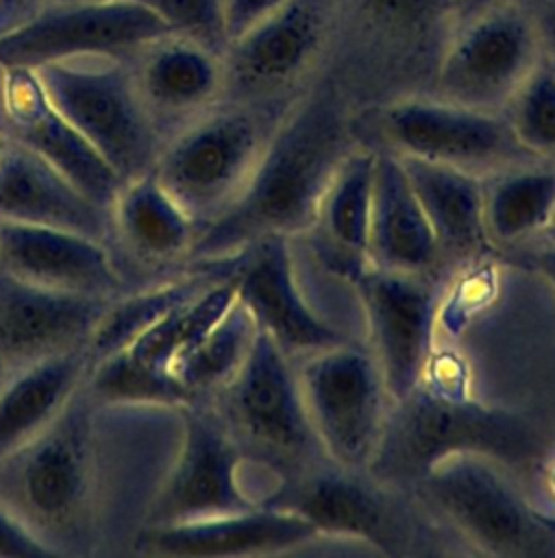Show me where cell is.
<instances>
[{
    "label": "cell",
    "instance_id": "1",
    "mask_svg": "<svg viewBox=\"0 0 555 558\" xmlns=\"http://www.w3.org/2000/svg\"><path fill=\"white\" fill-rule=\"evenodd\" d=\"M185 405L120 403L85 379L26 445L0 458V508L52 558H124L178 453Z\"/></svg>",
    "mask_w": 555,
    "mask_h": 558
},
{
    "label": "cell",
    "instance_id": "2",
    "mask_svg": "<svg viewBox=\"0 0 555 558\" xmlns=\"http://www.w3.org/2000/svg\"><path fill=\"white\" fill-rule=\"evenodd\" d=\"M357 144V120L329 94L285 107L248 183L198 231L187 264L233 257L266 235L309 231L329 181Z\"/></svg>",
    "mask_w": 555,
    "mask_h": 558
},
{
    "label": "cell",
    "instance_id": "3",
    "mask_svg": "<svg viewBox=\"0 0 555 558\" xmlns=\"http://www.w3.org/2000/svg\"><path fill=\"white\" fill-rule=\"evenodd\" d=\"M457 453H481L507 469H520L546 453V436L527 414L418 384L390 401L366 471L387 486L407 490L440 460Z\"/></svg>",
    "mask_w": 555,
    "mask_h": 558
},
{
    "label": "cell",
    "instance_id": "4",
    "mask_svg": "<svg viewBox=\"0 0 555 558\" xmlns=\"http://www.w3.org/2000/svg\"><path fill=\"white\" fill-rule=\"evenodd\" d=\"M283 111L279 102L220 100L163 144L152 174L198 231L239 196Z\"/></svg>",
    "mask_w": 555,
    "mask_h": 558
},
{
    "label": "cell",
    "instance_id": "5",
    "mask_svg": "<svg viewBox=\"0 0 555 558\" xmlns=\"http://www.w3.org/2000/svg\"><path fill=\"white\" fill-rule=\"evenodd\" d=\"M205 403L235 440L244 462L281 480L326 458L309 423L294 360L261 329L239 371Z\"/></svg>",
    "mask_w": 555,
    "mask_h": 558
},
{
    "label": "cell",
    "instance_id": "6",
    "mask_svg": "<svg viewBox=\"0 0 555 558\" xmlns=\"http://www.w3.org/2000/svg\"><path fill=\"white\" fill-rule=\"evenodd\" d=\"M505 469L481 453H457L431 466L407 493L418 508L485 556H555V532L527 504Z\"/></svg>",
    "mask_w": 555,
    "mask_h": 558
},
{
    "label": "cell",
    "instance_id": "7",
    "mask_svg": "<svg viewBox=\"0 0 555 558\" xmlns=\"http://www.w3.org/2000/svg\"><path fill=\"white\" fill-rule=\"evenodd\" d=\"M52 105L122 181L152 172L163 137L146 113L124 57L81 54L35 68Z\"/></svg>",
    "mask_w": 555,
    "mask_h": 558
},
{
    "label": "cell",
    "instance_id": "8",
    "mask_svg": "<svg viewBox=\"0 0 555 558\" xmlns=\"http://www.w3.org/2000/svg\"><path fill=\"white\" fill-rule=\"evenodd\" d=\"M261 504L292 510L320 536L372 545L387 556H407L418 543V517L407 490L374 480L368 471L344 469L329 458L281 480Z\"/></svg>",
    "mask_w": 555,
    "mask_h": 558
},
{
    "label": "cell",
    "instance_id": "9",
    "mask_svg": "<svg viewBox=\"0 0 555 558\" xmlns=\"http://www.w3.org/2000/svg\"><path fill=\"white\" fill-rule=\"evenodd\" d=\"M544 57L538 22L514 0H503L453 24L435 65L433 96L505 113Z\"/></svg>",
    "mask_w": 555,
    "mask_h": 558
},
{
    "label": "cell",
    "instance_id": "10",
    "mask_svg": "<svg viewBox=\"0 0 555 558\" xmlns=\"http://www.w3.org/2000/svg\"><path fill=\"white\" fill-rule=\"evenodd\" d=\"M294 366L324 456L344 469L366 471L392 401L370 349L346 340L300 355Z\"/></svg>",
    "mask_w": 555,
    "mask_h": 558
},
{
    "label": "cell",
    "instance_id": "11",
    "mask_svg": "<svg viewBox=\"0 0 555 558\" xmlns=\"http://www.w3.org/2000/svg\"><path fill=\"white\" fill-rule=\"evenodd\" d=\"M383 148L455 166L481 179L538 161L514 135L503 113L442 100L405 96L379 107L370 120Z\"/></svg>",
    "mask_w": 555,
    "mask_h": 558
},
{
    "label": "cell",
    "instance_id": "12",
    "mask_svg": "<svg viewBox=\"0 0 555 558\" xmlns=\"http://www.w3.org/2000/svg\"><path fill=\"white\" fill-rule=\"evenodd\" d=\"M363 310L370 353L390 399L411 392L431 357L437 314L435 275L385 270L363 264L344 277Z\"/></svg>",
    "mask_w": 555,
    "mask_h": 558
},
{
    "label": "cell",
    "instance_id": "13",
    "mask_svg": "<svg viewBox=\"0 0 555 558\" xmlns=\"http://www.w3.org/2000/svg\"><path fill=\"white\" fill-rule=\"evenodd\" d=\"M168 26L135 0L46 4L22 26L0 37V65L39 68L81 54L124 57Z\"/></svg>",
    "mask_w": 555,
    "mask_h": 558
},
{
    "label": "cell",
    "instance_id": "14",
    "mask_svg": "<svg viewBox=\"0 0 555 558\" xmlns=\"http://www.w3.org/2000/svg\"><path fill=\"white\" fill-rule=\"evenodd\" d=\"M244 456L205 401L185 405L178 453L150 508L146 527L176 525L259 506L242 480ZM144 527V530H146Z\"/></svg>",
    "mask_w": 555,
    "mask_h": 558
},
{
    "label": "cell",
    "instance_id": "15",
    "mask_svg": "<svg viewBox=\"0 0 555 558\" xmlns=\"http://www.w3.org/2000/svg\"><path fill=\"white\" fill-rule=\"evenodd\" d=\"M0 133L46 159L83 194L107 209L124 183L52 105L30 68L2 70Z\"/></svg>",
    "mask_w": 555,
    "mask_h": 558
},
{
    "label": "cell",
    "instance_id": "16",
    "mask_svg": "<svg viewBox=\"0 0 555 558\" xmlns=\"http://www.w3.org/2000/svg\"><path fill=\"white\" fill-rule=\"evenodd\" d=\"M198 227L152 172L122 183L109 207L107 246L128 290L178 275Z\"/></svg>",
    "mask_w": 555,
    "mask_h": 558
},
{
    "label": "cell",
    "instance_id": "17",
    "mask_svg": "<svg viewBox=\"0 0 555 558\" xmlns=\"http://www.w3.org/2000/svg\"><path fill=\"white\" fill-rule=\"evenodd\" d=\"M139 100L163 144L224 100L222 52L165 31L124 54Z\"/></svg>",
    "mask_w": 555,
    "mask_h": 558
},
{
    "label": "cell",
    "instance_id": "18",
    "mask_svg": "<svg viewBox=\"0 0 555 558\" xmlns=\"http://www.w3.org/2000/svg\"><path fill=\"white\" fill-rule=\"evenodd\" d=\"M287 235H266L235 253L229 277L237 299L292 360L346 342L344 333L316 316L298 290Z\"/></svg>",
    "mask_w": 555,
    "mask_h": 558
},
{
    "label": "cell",
    "instance_id": "19",
    "mask_svg": "<svg viewBox=\"0 0 555 558\" xmlns=\"http://www.w3.org/2000/svg\"><path fill=\"white\" fill-rule=\"evenodd\" d=\"M322 37L320 0H289L224 48V100L276 102L279 89L316 59Z\"/></svg>",
    "mask_w": 555,
    "mask_h": 558
},
{
    "label": "cell",
    "instance_id": "20",
    "mask_svg": "<svg viewBox=\"0 0 555 558\" xmlns=\"http://www.w3.org/2000/svg\"><path fill=\"white\" fill-rule=\"evenodd\" d=\"M109 299L61 292L0 270V355L11 368L81 351Z\"/></svg>",
    "mask_w": 555,
    "mask_h": 558
},
{
    "label": "cell",
    "instance_id": "21",
    "mask_svg": "<svg viewBox=\"0 0 555 558\" xmlns=\"http://www.w3.org/2000/svg\"><path fill=\"white\" fill-rule=\"evenodd\" d=\"M0 270L24 281L96 299L128 292L102 240L39 225L0 222Z\"/></svg>",
    "mask_w": 555,
    "mask_h": 558
},
{
    "label": "cell",
    "instance_id": "22",
    "mask_svg": "<svg viewBox=\"0 0 555 558\" xmlns=\"http://www.w3.org/2000/svg\"><path fill=\"white\" fill-rule=\"evenodd\" d=\"M318 530L292 510L259 504L209 519L146 527L133 556L248 558L272 556L316 541Z\"/></svg>",
    "mask_w": 555,
    "mask_h": 558
},
{
    "label": "cell",
    "instance_id": "23",
    "mask_svg": "<svg viewBox=\"0 0 555 558\" xmlns=\"http://www.w3.org/2000/svg\"><path fill=\"white\" fill-rule=\"evenodd\" d=\"M0 222L67 229L104 244L109 240V209L9 137L0 144Z\"/></svg>",
    "mask_w": 555,
    "mask_h": 558
},
{
    "label": "cell",
    "instance_id": "24",
    "mask_svg": "<svg viewBox=\"0 0 555 558\" xmlns=\"http://www.w3.org/2000/svg\"><path fill=\"white\" fill-rule=\"evenodd\" d=\"M398 157L431 225L437 270L481 262L494 248L483 225V179L455 166Z\"/></svg>",
    "mask_w": 555,
    "mask_h": 558
},
{
    "label": "cell",
    "instance_id": "25",
    "mask_svg": "<svg viewBox=\"0 0 555 558\" xmlns=\"http://www.w3.org/2000/svg\"><path fill=\"white\" fill-rule=\"evenodd\" d=\"M374 181L366 262L377 268L435 275L437 244L400 157L374 146Z\"/></svg>",
    "mask_w": 555,
    "mask_h": 558
},
{
    "label": "cell",
    "instance_id": "26",
    "mask_svg": "<svg viewBox=\"0 0 555 558\" xmlns=\"http://www.w3.org/2000/svg\"><path fill=\"white\" fill-rule=\"evenodd\" d=\"M374 157L377 148L366 142H359L344 157L322 194L313 227L309 229L318 235L324 264L342 277L368 264Z\"/></svg>",
    "mask_w": 555,
    "mask_h": 558
},
{
    "label": "cell",
    "instance_id": "27",
    "mask_svg": "<svg viewBox=\"0 0 555 558\" xmlns=\"http://www.w3.org/2000/svg\"><path fill=\"white\" fill-rule=\"evenodd\" d=\"M229 272V257L215 262H192L178 275L133 288L122 296L111 299L85 347L89 366L118 351L131 349L165 314L198 296L215 281L226 279Z\"/></svg>",
    "mask_w": 555,
    "mask_h": 558
},
{
    "label": "cell",
    "instance_id": "28",
    "mask_svg": "<svg viewBox=\"0 0 555 558\" xmlns=\"http://www.w3.org/2000/svg\"><path fill=\"white\" fill-rule=\"evenodd\" d=\"M85 349L11 368L0 384V458L33 440L85 379Z\"/></svg>",
    "mask_w": 555,
    "mask_h": 558
},
{
    "label": "cell",
    "instance_id": "29",
    "mask_svg": "<svg viewBox=\"0 0 555 558\" xmlns=\"http://www.w3.org/2000/svg\"><path fill=\"white\" fill-rule=\"evenodd\" d=\"M553 218L555 161L538 159L483 179V225L494 248L535 240Z\"/></svg>",
    "mask_w": 555,
    "mask_h": 558
},
{
    "label": "cell",
    "instance_id": "30",
    "mask_svg": "<svg viewBox=\"0 0 555 558\" xmlns=\"http://www.w3.org/2000/svg\"><path fill=\"white\" fill-rule=\"evenodd\" d=\"M257 331L259 327L252 314L235 296L224 316L170 364V373L187 390L192 401H205L239 371Z\"/></svg>",
    "mask_w": 555,
    "mask_h": 558
},
{
    "label": "cell",
    "instance_id": "31",
    "mask_svg": "<svg viewBox=\"0 0 555 558\" xmlns=\"http://www.w3.org/2000/svg\"><path fill=\"white\" fill-rule=\"evenodd\" d=\"M235 296L237 292L231 277L215 281L198 296L165 314L128 351L152 368L170 371V364L224 316Z\"/></svg>",
    "mask_w": 555,
    "mask_h": 558
},
{
    "label": "cell",
    "instance_id": "32",
    "mask_svg": "<svg viewBox=\"0 0 555 558\" xmlns=\"http://www.w3.org/2000/svg\"><path fill=\"white\" fill-rule=\"evenodd\" d=\"M85 384L102 399L120 403L187 405V390L170 371H159L137 360L128 349L89 366Z\"/></svg>",
    "mask_w": 555,
    "mask_h": 558
},
{
    "label": "cell",
    "instance_id": "33",
    "mask_svg": "<svg viewBox=\"0 0 555 558\" xmlns=\"http://www.w3.org/2000/svg\"><path fill=\"white\" fill-rule=\"evenodd\" d=\"M503 116L531 155L555 161V68L548 57L520 85Z\"/></svg>",
    "mask_w": 555,
    "mask_h": 558
},
{
    "label": "cell",
    "instance_id": "34",
    "mask_svg": "<svg viewBox=\"0 0 555 558\" xmlns=\"http://www.w3.org/2000/svg\"><path fill=\"white\" fill-rule=\"evenodd\" d=\"M152 11L172 33L192 37L218 52L229 46L222 0H135Z\"/></svg>",
    "mask_w": 555,
    "mask_h": 558
},
{
    "label": "cell",
    "instance_id": "35",
    "mask_svg": "<svg viewBox=\"0 0 555 558\" xmlns=\"http://www.w3.org/2000/svg\"><path fill=\"white\" fill-rule=\"evenodd\" d=\"M366 15L396 35L420 33L435 15L440 0H361Z\"/></svg>",
    "mask_w": 555,
    "mask_h": 558
},
{
    "label": "cell",
    "instance_id": "36",
    "mask_svg": "<svg viewBox=\"0 0 555 558\" xmlns=\"http://www.w3.org/2000/svg\"><path fill=\"white\" fill-rule=\"evenodd\" d=\"M289 0H222L224 28L229 44L283 9Z\"/></svg>",
    "mask_w": 555,
    "mask_h": 558
},
{
    "label": "cell",
    "instance_id": "37",
    "mask_svg": "<svg viewBox=\"0 0 555 558\" xmlns=\"http://www.w3.org/2000/svg\"><path fill=\"white\" fill-rule=\"evenodd\" d=\"M0 556L4 558H52L50 551L4 508H0Z\"/></svg>",
    "mask_w": 555,
    "mask_h": 558
},
{
    "label": "cell",
    "instance_id": "38",
    "mask_svg": "<svg viewBox=\"0 0 555 558\" xmlns=\"http://www.w3.org/2000/svg\"><path fill=\"white\" fill-rule=\"evenodd\" d=\"M46 0H0V37L26 24Z\"/></svg>",
    "mask_w": 555,
    "mask_h": 558
},
{
    "label": "cell",
    "instance_id": "39",
    "mask_svg": "<svg viewBox=\"0 0 555 558\" xmlns=\"http://www.w3.org/2000/svg\"><path fill=\"white\" fill-rule=\"evenodd\" d=\"M525 262L555 290V238H544L538 246L527 251Z\"/></svg>",
    "mask_w": 555,
    "mask_h": 558
},
{
    "label": "cell",
    "instance_id": "40",
    "mask_svg": "<svg viewBox=\"0 0 555 558\" xmlns=\"http://www.w3.org/2000/svg\"><path fill=\"white\" fill-rule=\"evenodd\" d=\"M503 0H446V9H448V15H451V22L453 24H459L494 4H498Z\"/></svg>",
    "mask_w": 555,
    "mask_h": 558
},
{
    "label": "cell",
    "instance_id": "41",
    "mask_svg": "<svg viewBox=\"0 0 555 558\" xmlns=\"http://www.w3.org/2000/svg\"><path fill=\"white\" fill-rule=\"evenodd\" d=\"M540 28V37H542V46H544V54L555 61V4L544 13V17L538 22Z\"/></svg>",
    "mask_w": 555,
    "mask_h": 558
},
{
    "label": "cell",
    "instance_id": "42",
    "mask_svg": "<svg viewBox=\"0 0 555 558\" xmlns=\"http://www.w3.org/2000/svg\"><path fill=\"white\" fill-rule=\"evenodd\" d=\"M11 373V366H9V362L0 355V384L7 379V375Z\"/></svg>",
    "mask_w": 555,
    "mask_h": 558
},
{
    "label": "cell",
    "instance_id": "43",
    "mask_svg": "<svg viewBox=\"0 0 555 558\" xmlns=\"http://www.w3.org/2000/svg\"><path fill=\"white\" fill-rule=\"evenodd\" d=\"M542 238H555V218H553V222L548 225V229L542 233Z\"/></svg>",
    "mask_w": 555,
    "mask_h": 558
},
{
    "label": "cell",
    "instance_id": "44",
    "mask_svg": "<svg viewBox=\"0 0 555 558\" xmlns=\"http://www.w3.org/2000/svg\"><path fill=\"white\" fill-rule=\"evenodd\" d=\"M61 2H107V0H61Z\"/></svg>",
    "mask_w": 555,
    "mask_h": 558
},
{
    "label": "cell",
    "instance_id": "45",
    "mask_svg": "<svg viewBox=\"0 0 555 558\" xmlns=\"http://www.w3.org/2000/svg\"><path fill=\"white\" fill-rule=\"evenodd\" d=\"M551 63H553V68H555V61H551Z\"/></svg>",
    "mask_w": 555,
    "mask_h": 558
}]
</instances>
